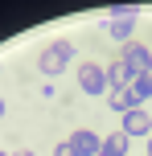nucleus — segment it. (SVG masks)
Wrapping results in <instances>:
<instances>
[{"label": "nucleus", "instance_id": "423d86ee", "mask_svg": "<svg viewBox=\"0 0 152 156\" xmlns=\"http://www.w3.org/2000/svg\"><path fill=\"white\" fill-rule=\"evenodd\" d=\"M132 29H136V8H119V12L107 21V33H111L115 41H128Z\"/></svg>", "mask_w": 152, "mask_h": 156}, {"label": "nucleus", "instance_id": "9d476101", "mask_svg": "<svg viewBox=\"0 0 152 156\" xmlns=\"http://www.w3.org/2000/svg\"><path fill=\"white\" fill-rule=\"evenodd\" d=\"M12 156H33V152H29V148H21V152H12Z\"/></svg>", "mask_w": 152, "mask_h": 156}, {"label": "nucleus", "instance_id": "0eeeda50", "mask_svg": "<svg viewBox=\"0 0 152 156\" xmlns=\"http://www.w3.org/2000/svg\"><path fill=\"white\" fill-rule=\"evenodd\" d=\"M119 132L123 136H128V140H132V136H152V119H148V111H123V127H119Z\"/></svg>", "mask_w": 152, "mask_h": 156}, {"label": "nucleus", "instance_id": "39448f33", "mask_svg": "<svg viewBox=\"0 0 152 156\" xmlns=\"http://www.w3.org/2000/svg\"><path fill=\"white\" fill-rule=\"evenodd\" d=\"M119 62L128 66L132 74H152V54H148V45H123Z\"/></svg>", "mask_w": 152, "mask_h": 156}, {"label": "nucleus", "instance_id": "ddd939ff", "mask_svg": "<svg viewBox=\"0 0 152 156\" xmlns=\"http://www.w3.org/2000/svg\"><path fill=\"white\" fill-rule=\"evenodd\" d=\"M0 156H4V152H0Z\"/></svg>", "mask_w": 152, "mask_h": 156}, {"label": "nucleus", "instance_id": "f03ea898", "mask_svg": "<svg viewBox=\"0 0 152 156\" xmlns=\"http://www.w3.org/2000/svg\"><path fill=\"white\" fill-rule=\"evenodd\" d=\"M70 58H74V45H70V41H54V45H45L37 54V70L45 74V78H54V74H62L66 66H70Z\"/></svg>", "mask_w": 152, "mask_h": 156}, {"label": "nucleus", "instance_id": "6e6552de", "mask_svg": "<svg viewBox=\"0 0 152 156\" xmlns=\"http://www.w3.org/2000/svg\"><path fill=\"white\" fill-rule=\"evenodd\" d=\"M132 78H136V74H132V70H128V66H123V62L107 66V86H111L115 94H119V90H128V82H132Z\"/></svg>", "mask_w": 152, "mask_h": 156}, {"label": "nucleus", "instance_id": "f257e3e1", "mask_svg": "<svg viewBox=\"0 0 152 156\" xmlns=\"http://www.w3.org/2000/svg\"><path fill=\"white\" fill-rule=\"evenodd\" d=\"M144 99H152V74H136V78L128 82V90L111 94V107H115V111H136Z\"/></svg>", "mask_w": 152, "mask_h": 156}, {"label": "nucleus", "instance_id": "1a4fd4ad", "mask_svg": "<svg viewBox=\"0 0 152 156\" xmlns=\"http://www.w3.org/2000/svg\"><path fill=\"white\" fill-rule=\"evenodd\" d=\"M99 156H128V136H123V132L107 136V140H103V148H99Z\"/></svg>", "mask_w": 152, "mask_h": 156}, {"label": "nucleus", "instance_id": "9b49d317", "mask_svg": "<svg viewBox=\"0 0 152 156\" xmlns=\"http://www.w3.org/2000/svg\"><path fill=\"white\" fill-rule=\"evenodd\" d=\"M148 156H152V136H148Z\"/></svg>", "mask_w": 152, "mask_h": 156}, {"label": "nucleus", "instance_id": "f8f14e48", "mask_svg": "<svg viewBox=\"0 0 152 156\" xmlns=\"http://www.w3.org/2000/svg\"><path fill=\"white\" fill-rule=\"evenodd\" d=\"M0 115H4V99H0Z\"/></svg>", "mask_w": 152, "mask_h": 156}, {"label": "nucleus", "instance_id": "7ed1b4c3", "mask_svg": "<svg viewBox=\"0 0 152 156\" xmlns=\"http://www.w3.org/2000/svg\"><path fill=\"white\" fill-rule=\"evenodd\" d=\"M99 148H103V140H99L95 132H87V127H82V132H74L70 140L58 148V156H99Z\"/></svg>", "mask_w": 152, "mask_h": 156}, {"label": "nucleus", "instance_id": "20e7f679", "mask_svg": "<svg viewBox=\"0 0 152 156\" xmlns=\"http://www.w3.org/2000/svg\"><path fill=\"white\" fill-rule=\"evenodd\" d=\"M78 86H82L87 94H103V90H107V70L95 66V62H82V66H78Z\"/></svg>", "mask_w": 152, "mask_h": 156}]
</instances>
